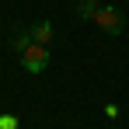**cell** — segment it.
<instances>
[{"mask_svg": "<svg viewBox=\"0 0 129 129\" xmlns=\"http://www.w3.org/2000/svg\"><path fill=\"white\" fill-rule=\"evenodd\" d=\"M91 21L98 24V28L105 31V35H115V39H119V35L126 31V14H122V11H119L115 4H101V7L94 11V18H91Z\"/></svg>", "mask_w": 129, "mask_h": 129, "instance_id": "obj_1", "label": "cell"}, {"mask_svg": "<svg viewBox=\"0 0 129 129\" xmlns=\"http://www.w3.org/2000/svg\"><path fill=\"white\" fill-rule=\"evenodd\" d=\"M21 66L28 70V73H42L45 66H49V49L39 45V42H31L28 52H21Z\"/></svg>", "mask_w": 129, "mask_h": 129, "instance_id": "obj_2", "label": "cell"}, {"mask_svg": "<svg viewBox=\"0 0 129 129\" xmlns=\"http://www.w3.org/2000/svg\"><path fill=\"white\" fill-rule=\"evenodd\" d=\"M35 42V39H31V31H28V28H18V31H14V35H11V52H14V56H21V52H28V45Z\"/></svg>", "mask_w": 129, "mask_h": 129, "instance_id": "obj_3", "label": "cell"}, {"mask_svg": "<svg viewBox=\"0 0 129 129\" xmlns=\"http://www.w3.org/2000/svg\"><path fill=\"white\" fill-rule=\"evenodd\" d=\"M28 31H31V39H35L39 45H49V42H52V21H35Z\"/></svg>", "mask_w": 129, "mask_h": 129, "instance_id": "obj_4", "label": "cell"}, {"mask_svg": "<svg viewBox=\"0 0 129 129\" xmlns=\"http://www.w3.org/2000/svg\"><path fill=\"white\" fill-rule=\"evenodd\" d=\"M98 7H101L98 0H80V4H77V18H84V21H91Z\"/></svg>", "mask_w": 129, "mask_h": 129, "instance_id": "obj_5", "label": "cell"}, {"mask_svg": "<svg viewBox=\"0 0 129 129\" xmlns=\"http://www.w3.org/2000/svg\"><path fill=\"white\" fill-rule=\"evenodd\" d=\"M0 129H21V119L18 115H0Z\"/></svg>", "mask_w": 129, "mask_h": 129, "instance_id": "obj_6", "label": "cell"}, {"mask_svg": "<svg viewBox=\"0 0 129 129\" xmlns=\"http://www.w3.org/2000/svg\"><path fill=\"white\" fill-rule=\"evenodd\" d=\"M105 115H108V119H119V105H115V101H108V105H105Z\"/></svg>", "mask_w": 129, "mask_h": 129, "instance_id": "obj_7", "label": "cell"}]
</instances>
